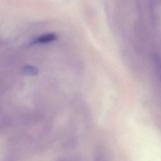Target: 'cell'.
<instances>
[{
	"instance_id": "obj_1",
	"label": "cell",
	"mask_w": 161,
	"mask_h": 161,
	"mask_svg": "<svg viewBox=\"0 0 161 161\" xmlns=\"http://www.w3.org/2000/svg\"><path fill=\"white\" fill-rule=\"evenodd\" d=\"M57 35L54 33H48L45 35H43L35 40H33L32 44H44L47 43L51 42L57 39Z\"/></svg>"
},
{
	"instance_id": "obj_2",
	"label": "cell",
	"mask_w": 161,
	"mask_h": 161,
	"mask_svg": "<svg viewBox=\"0 0 161 161\" xmlns=\"http://www.w3.org/2000/svg\"><path fill=\"white\" fill-rule=\"evenodd\" d=\"M23 71H24L25 74H28V75H35L38 72L37 69L35 67H32V66H27V67H26L24 69Z\"/></svg>"
},
{
	"instance_id": "obj_3",
	"label": "cell",
	"mask_w": 161,
	"mask_h": 161,
	"mask_svg": "<svg viewBox=\"0 0 161 161\" xmlns=\"http://www.w3.org/2000/svg\"><path fill=\"white\" fill-rule=\"evenodd\" d=\"M156 62H157V66L159 76H160V78L161 79V62L160 61V60H157V59L156 60Z\"/></svg>"
}]
</instances>
